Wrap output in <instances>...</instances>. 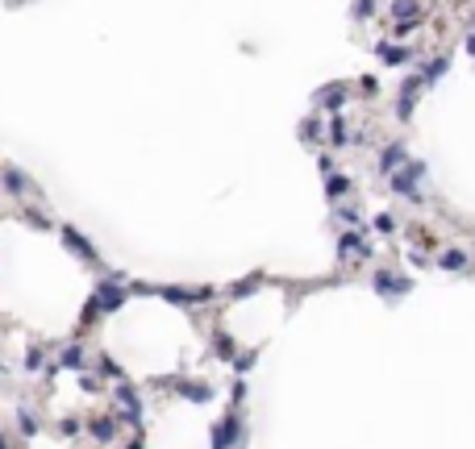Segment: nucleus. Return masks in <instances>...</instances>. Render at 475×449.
Masks as SVG:
<instances>
[{
  "mask_svg": "<svg viewBox=\"0 0 475 449\" xmlns=\"http://www.w3.org/2000/svg\"><path fill=\"white\" fill-rule=\"evenodd\" d=\"M421 175H426V163H405V167H396L392 175H388V187L400 196V200H413V204H421Z\"/></svg>",
  "mask_w": 475,
  "mask_h": 449,
  "instance_id": "nucleus-1",
  "label": "nucleus"
},
{
  "mask_svg": "<svg viewBox=\"0 0 475 449\" xmlns=\"http://www.w3.org/2000/svg\"><path fill=\"white\" fill-rule=\"evenodd\" d=\"M125 296H130V291L121 287V274H113V270H109V274L96 283L92 304H96V312H117V308L125 304Z\"/></svg>",
  "mask_w": 475,
  "mask_h": 449,
  "instance_id": "nucleus-2",
  "label": "nucleus"
},
{
  "mask_svg": "<svg viewBox=\"0 0 475 449\" xmlns=\"http://www.w3.org/2000/svg\"><path fill=\"white\" fill-rule=\"evenodd\" d=\"M58 237H63V246H67V250H71L80 263L100 267V254H96V246L88 241V237H84V233H80V229H75V224H63V229H58Z\"/></svg>",
  "mask_w": 475,
  "mask_h": 449,
  "instance_id": "nucleus-3",
  "label": "nucleus"
},
{
  "mask_svg": "<svg viewBox=\"0 0 475 449\" xmlns=\"http://www.w3.org/2000/svg\"><path fill=\"white\" fill-rule=\"evenodd\" d=\"M113 396H117V416H121V420H130V424H138V420H142V396H138L125 379L117 383V391H113Z\"/></svg>",
  "mask_w": 475,
  "mask_h": 449,
  "instance_id": "nucleus-4",
  "label": "nucleus"
},
{
  "mask_svg": "<svg viewBox=\"0 0 475 449\" xmlns=\"http://www.w3.org/2000/svg\"><path fill=\"white\" fill-rule=\"evenodd\" d=\"M346 96H350V88H346V84H330V88H321L317 91V96H313V104H317V108H321V113H342V108H346Z\"/></svg>",
  "mask_w": 475,
  "mask_h": 449,
  "instance_id": "nucleus-5",
  "label": "nucleus"
},
{
  "mask_svg": "<svg viewBox=\"0 0 475 449\" xmlns=\"http://www.w3.org/2000/svg\"><path fill=\"white\" fill-rule=\"evenodd\" d=\"M0 187H4V191H8L13 200H25V196L34 191V183H30V175H21L17 167H4V171H0Z\"/></svg>",
  "mask_w": 475,
  "mask_h": 449,
  "instance_id": "nucleus-6",
  "label": "nucleus"
},
{
  "mask_svg": "<svg viewBox=\"0 0 475 449\" xmlns=\"http://www.w3.org/2000/svg\"><path fill=\"white\" fill-rule=\"evenodd\" d=\"M409 163V146L405 141H388L380 150V175H392L396 167H405Z\"/></svg>",
  "mask_w": 475,
  "mask_h": 449,
  "instance_id": "nucleus-7",
  "label": "nucleus"
},
{
  "mask_svg": "<svg viewBox=\"0 0 475 449\" xmlns=\"http://www.w3.org/2000/svg\"><path fill=\"white\" fill-rule=\"evenodd\" d=\"M238 412H230V416H221V424L213 429V449H234L238 445Z\"/></svg>",
  "mask_w": 475,
  "mask_h": 449,
  "instance_id": "nucleus-8",
  "label": "nucleus"
},
{
  "mask_svg": "<svg viewBox=\"0 0 475 449\" xmlns=\"http://www.w3.org/2000/svg\"><path fill=\"white\" fill-rule=\"evenodd\" d=\"M376 54H380L383 67H400V63H413L417 58L413 46H392V42H376Z\"/></svg>",
  "mask_w": 475,
  "mask_h": 449,
  "instance_id": "nucleus-9",
  "label": "nucleus"
},
{
  "mask_svg": "<svg viewBox=\"0 0 475 449\" xmlns=\"http://www.w3.org/2000/svg\"><path fill=\"white\" fill-rule=\"evenodd\" d=\"M154 296H163V300H171V304H196V300H209L213 291L209 287H196V291H188V287H150Z\"/></svg>",
  "mask_w": 475,
  "mask_h": 449,
  "instance_id": "nucleus-10",
  "label": "nucleus"
},
{
  "mask_svg": "<svg viewBox=\"0 0 475 449\" xmlns=\"http://www.w3.org/2000/svg\"><path fill=\"white\" fill-rule=\"evenodd\" d=\"M338 254L342 258H371V246L363 241V233H342L338 237Z\"/></svg>",
  "mask_w": 475,
  "mask_h": 449,
  "instance_id": "nucleus-11",
  "label": "nucleus"
},
{
  "mask_svg": "<svg viewBox=\"0 0 475 449\" xmlns=\"http://www.w3.org/2000/svg\"><path fill=\"white\" fill-rule=\"evenodd\" d=\"M88 437H92L96 445H113L117 420H113V416H92V420H88Z\"/></svg>",
  "mask_w": 475,
  "mask_h": 449,
  "instance_id": "nucleus-12",
  "label": "nucleus"
},
{
  "mask_svg": "<svg viewBox=\"0 0 475 449\" xmlns=\"http://www.w3.org/2000/svg\"><path fill=\"white\" fill-rule=\"evenodd\" d=\"M413 287V279H396L392 270H380L376 274V291H383V296H405Z\"/></svg>",
  "mask_w": 475,
  "mask_h": 449,
  "instance_id": "nucleus-13",
  "label": "nucleus"
},
{
  "mask_svg": "<svg viewBox=\"0 0 475 449\" xmlns=\"http://www.w3.org/2000/svg\"><path fill=\"white\" fill-rule=\"evenodd\" d=\"M175 391L192 400V404H209L213 400V387H204V383H188V379H175Z\"/></svg>",
  "mask_w": 475,
  "mask_h": 449,
  "instance_id": "nucleus-14",
  "label": "nucleus"
},
{
  "mask_svg": "<svg viewBox=\"0 0 475 449\" xmlns=\"http://www.w3.org/2000/svg\"><path fill=\"white\" fill-rule=\"evenodd\" d=\"M446 71H450V54H438V58H429L426 67H421V80H426V84H438Z\"/></svg>",
  "mask_w": 475,
  "mask_h": 449,
  "instance_id": "nucleus-15",
  "label": "nucleus"
},
{
  "mask_svg": "<svg viewBox=\"0 0 475 449\" xmlns=\"http://www.w3.org/2000/svg\"><path fill=\"white\" fill-rule=\"evenodd\" d=\"M396 21H421V0H392Z\"/></svg>",
  "mask_w": 475,
  "mask_h": 449,
  "instance_id": "nucleus-16",
  "label": "nucleus"
},
{
  "mask_svg": "<svg viewBox=\"0 0 475 449\" xmlns=\"http://www.w3.org/2000/svg\"><path fill=\"white\" fill-rule=\"evenodd\" d=\"M350 187H354V183H350V175H342V171H330V175H326V196H330V200H342Z\"/></svg>",
  "mask_w": 475,
  "mask_h": 449,
  "instance_id": "nucleus-17",
  "label": "nucleus"
},
{
  "mask_svg": "<svg viewBox=\"0 0 475 449\" xmlns=\"http://www.w3.org/2000/svg\"><path fill=\"white\" fill-rule=\"evenodd\" d=\"M330 146H333V150H342V146H350V129H346V121H342V113H333V117H330Z\"/></svg>",
  "mask_w": 475,
  "mask_h": 449,
  "instance_id": "nucleus-18",
  "label": "nucleus"
},
{
  "mask_svg": "<svg viewBox=\"0 0 475 449\" xmlns=\"http://www.w3.org/2000/svg\"><path fill=\"white\" fill-rule=\"evenodd\" d=\"M17 429H21V437H38V416L25 412V407H17Z\"/></svg>",
  "mask_w": 475,
  "mask_h": 449,
  "instance_id": "nucleus-19",
  "label": "nucleus"
},
{
  "mask_svg": "<svg viewBox=\"0 0 475 449\" xmlns=\"http://www.w3.org/2000/svg\"><path fill=\"white\" fill-rule=\"evenodd\" d=\"M438 263H442V270H467V254L463 250H446Z\"/></svg>",
  "mask_w": 475,
  "mask_h": 449,
  "instance_id": "nucleus-20",
  "label": "nucleus"
},
{
  "mask_svg": "<svg viewBox=\"0 0 475 449\" xmlns=\"http://www.w3.org/2000/svg\"><path fill=\"white\" fill-rule=\"evenodd\" d=\"M259 283H263V274H250V279H242V283H234V287H230V296H250Z\"/></svg>",
  "mask_w": 475,
  "mask_h": 449,
  "instance_id": "nucleus-21",
  "label": "nucleus"
},
{
  "mask_svg": "<svg viewBox=\"0 0 475 449\" xmlns=\"http://www.w3.org/2000/svg\"><path fill=\"white\" fill-rule=\"evenodd\" d=\"M317 134H321V125H317V117H309V121H300V137H304L309 146H317Z\"/></svg>",
  "mask_w": 475,
  "mask_h": 449,
  "instance_id": "nucleus-22",
  "label": "nucleus"
},
{
  "mask_svg": "<svg viewBox=\"0 0 475 449\" xmlns=\"http://www.w3.org/2000/svg\"><path fill=\"white\" fill-rule=\"evenodd\" d=\"M376 13V0H354V21H367Z\"/></svg>",
  "mask_w": 475,
  "mask_h": 449,
  "instance_id": "nucleus-23",
  "label": "nucleus"
},
{
  "mask_svg": "<svg viewBox=\"0 0 475 449\" xmlns=\"http://www.w3.org/2000/svg\"><path fill=\"white\" fill-rule=\"evenodd\" d=\"M217 358H234V341H230V337H226V333H217Z\"/></svg>",
  "mask_w": 475,
  "mask_h": 449,
  "instance_id": "nucleus-24",
  "label": "nucleus"
},
{
  "mask_svg": "<svg viewBox=\"0 0 475 449\" xmlns=\"http://www.w3.org/2000/svg\"><path fill=\"white\" fill-rule=\"evenodd\" d=\"M80 358H84V350H80V346L71 341V346L63 350V366H80Z\"/></svg>",
  "mask_w": 475,
  "mask_h": 449,
  "instance_id": "nucleus-25",
  "label": "nucleus"
},
{
  "mask_svg": "<svg viewBox=\"0 0 475 449\" xmlns=\"http://www.w3.org/2000/svg\"><path fill=\"white\" fill-rule=\"evenodd\" d=\"M25 370L34 374V370H42V350L34 346V350H25Z\"/></svg>",
  "mask_w": 475,
  "mask_h": 449,
  "instance_id": "nucleus-26",
  "label": "nucleus"
},
{
  "mask_svg": "<svg viewBox=\"0 0 475 449\" xmlns=\"http://www.w3.org/2000/svg\"><path fill=\"white\" fill-rule=\"evenodd\" d=\"M58 433H63V437H75V433H80V420H75V416H67V420L58 424Z\"/></svg>",
  "mask_w": 475,
  "mask_h": 449,
  "instance_id": "nucleus-27",
  "label": "nucleus"
},
{
  "mask_svg": "<svg viewBox=\"0 0 475 449\" xmlns=\"http://www.w3.org/2000/svg\"><path fill=\"white\" fill-rule=\"evenodd\" d=\"M100 366H104V370H109V379H117V383H121V379H125V374H121V366H117V362L100 358Z\"/></svg>",
  "mask_w": 475,
  "mask_h": 449,
  "instance_id": "nucleus-28",
  "label": "nucleus"
},
{
  "mask_svg": "<svg viewBox=\"0 0 475 449\" xmlns=\"http://www.w3.org/2000/svg\"><path fill=\"white\" fill-rule=\"evenodd\" d=\"M376 229H380V233H392V229H396V221H392L388 213H380V217H376Z\"/></svg>",
  "mask_w": 475,
  "mask_h": 449,
  "instance_id": "nucleus-29",
  "label": "nucleus"
},
{
  "mask_svg": "<svg viewBox=\"0 0 475 449\" xmlns=\"http://www.w3.org/2000/svg\"><path fill=\"white\" fill-rule=\"evenodd\" d=\"M338 221H342V224H359V213H354V208H338Z\"/></svg>",
  "mask_w": 475,
  "mask_h": 449,
  "instance_id": "nucleus-30",
  "label": "nucleus"
},
{
  "mask_svg": "<svg viewBox=\"0 0 475 449\" xmlns=\"http://www.w3.org/2000/svg\"><path fill=\"white\" fill-rule=\"evenodd\" d=\"M25 221L34 224V229H47V217H42V213H30V208H25Z\"/></svg>",
  "mask_w": 475,
  "mask_h": 449,
  "instance_id": "nucleus-31",
  "label": "nucleus"
},
{
  "mask_svg": "<svg viewBox=\"0 0 475 449\" xmlns=\"http://www.w3.org/2000/svg\"><path fill=\"white\" fill-rule=\"evenodd\" d=\"M467 54L475 58V34H467Z\"/></svg>",
  "mask_w": 475,
  "mask_h": 449,
  "instance_id": "nucleus-32",
  "label": "nucleus"
},
{
  "mask_svg": "<svg viewBox=\"0 0 475 449\" xmlns=\"http://www.w3.org/2000/svg\"><path fill=\"white\" fill-rule=\"evenodd\" d=\"M125 449H142V437H134V441H130Z\"/></svg>",
  "mask_w": 475,
  "mask_h": 449,
  "instance_id": "nucleus-33",
  "label": "nucleus"
},
{
  "mask_svg": "<svg viewBox=\"0 0 475 449\" xmlns=\"http://www.w3.org/2000/svg\"><path fill=\"white\" fill-rule=\"evenodd\" d=\"M0 449H8V441H4V437H0Z\"/></svg>",
  "mask_w": 475,
  "mask_h": 449,
  "instance_id": "nucleus-34",
  "label": "nucleus"
}]
</instances>
